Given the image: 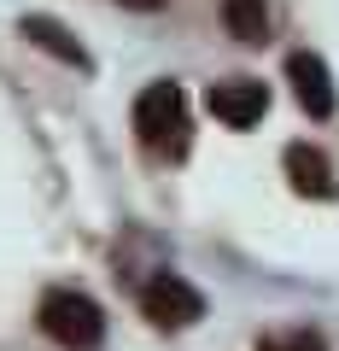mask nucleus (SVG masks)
<instances>
[{
	"mask_svg": "<svg viewBox=\"0 0 339 351\" xmlns=\"http://www.w3.org/2000/svg\"><path fill=\"white\" fill-rule=\"evenodd\" d=\"M258 351H327V339L316 328H281V334H264Z\"/></svg>",
	"mask_w": 339,
	"mask_h": 351,
	"instance_id": "9",
	"label": "nucleus"
},
{
	"mask_svg": "<svg viewBox=\"0 0 339 351\" xmlns=\"http://www.w3.org/2000/svg\"><path fill=\"white\" fill-rule=\"evenodd\" d=\"M223 24L234 41L258 47V41H269V0H223Z\"/></svg>",
	"mask_w": 339,
	"mask_h": 351,
	"instance_id": "8",
	"label": "nucleus"
},
{
	"mask_svg": "<svg viewBox=\"0 0 339 351\" xmlns=\"http://www.w3.org/2000/svg\"><path fill=\"white\" fill-rule=\"evenodd\" d=\"M18 36H29L41 53H53V59H64V64H82V71H88V53H82V41H76L71 29L59 24V18H41V12H29L24 24H18Z\"/></svg>",
	"mask_w": 339,
	"mask_h": 351,
	"instance_id": "7",
	"label": "nucleus"
},
{
	"mask_svg": "<svg viewBox=\"0 0 339 351\" xmlns=\"http://www.w3.org/2000/svg\"><path fill=\"white\" fill-rule=\"evenodd\" d=\"M140 311H147V322L152 328H193L205 316V299H199V287L193 281H181V276H152L147 287H140Z\"/></svg>",
	"mask_w": 339,
	"mask_h": 351,
	"instance_id": "3",
	"label": "nucleus"
},
{
	"mask_svg": "<svg viewBox=\"0 0 339 351\" xmlns=\"http://www.w3.org/2000/svg\"><path fill=\"white\" fill-rule=\"evenodd\" d=\"M135 135H140V147L158 152V158H181V152H188V100H181L176 82L140 88V100H135Z\"/></svg>",
	"mask_w": 339,
	"mask_h": 351,
	"instance_id": "1",
	"label": "nucleus"
},
{
	"mask_svg": "<svg viewBox=\"0 0 339 351\" xmlns=\"http://www.w3.org/2000/svg\"><path fill=\"white\" fill-rule=\"evenodd\" d=\"M117 6H135V12H158L164 0H117Z\"/></svg>",
	"mask_w": 339,
	"mask_h": 351,
	"instance_id": "10",
	"label": "nucleus"
},
{
	"mask_svg": "<svg viewBox=\"0 0 339 351\" xmlns=\"http://www.w3.org/2000/svg\"><path fill=\"white\" fill-rule=\"evenodd\" d=\"M287 182L292 193H304V199H334V164H327V152L316 147H287Z\"/></svg>",
	"mask_w": 339,
	"mask_h": 351,
	"instance_id": "6",
	"label": "nucleus"
},
{
	"mask_svg": "<svg viewBox=\"0 0 339 351\" xmlns=\"http://www.w3.org/2000/svg\"><path fill=\"white\" fill-rule=\"evenodd\" d=\"M205 106H211L216 123H228V129H251L258 117L269 112V88L258 82V76H228V82H211Z\"/></svg>",
	"mask_w": 339,
	"mask_h": 351,
	"instance_id": "4",
	"label": "nucleus"
},
{
	"mask_svg": "<svg viewBox=\"0 0 339 351\" xmlns=\"http://www.w3.org/2000/svg\"><path fill=\"white\" fill-rule=\"evenodd\" d=\"M287 82H292V94H299V106L310 117H334V76H327V64L316 53H292Z\"/></svg>",
	"mask_w": 339,
	"mask_h": 351,
	"instance_id": "5",
	"label": "nucleus"
},
{
	"mask_svg": "<svg viewBox=\"0 0 339 351\" xmlns=\"http://www.w3.org/2000/svg\"><path fill=\"white\" fill-rule=\"evenodd\" d=\"M41 328H47V339H59L64 351H94L105 339L100 304H94L88 293H76V287H59V293L41 299Z\"/></svg>",
	"mask_w": 339,
	"mask_h": 351,
	"instance_id": "2",
	"label": "nucleus"
}]
</instances>
